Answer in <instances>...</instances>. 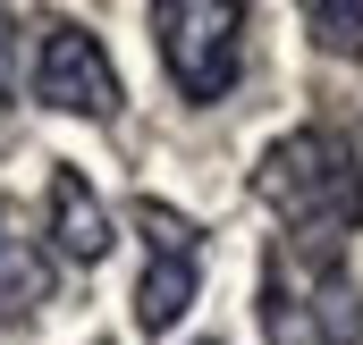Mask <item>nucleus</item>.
Returning <instances> with one entry per match:
<instances>
[{
	"mask_svg": "<svg viewBox=\"0 0 363 345\" xmlns=\"http://www.w3.org/2000/svg\"><path fill=\"white\" fill-rule=\"evenodd\" d=\"M254 194L271 202V219L287 228L279 245H296V253L330 261V245H347L363 228V169H355V144L338 127L279 135L262 152V169H254Z\"/></svg>",
	"mask_w": 363,
	"mask_h": 345,
	"instance_id": "f257e3e1",
	"label": "nucleus"
},
{
	"mask_svg": "<svg viewBox=\"0 0 363 345\" xmlns=\"http://www.w3.org/2000/svg\"><path fill=\"white\" fill-rule=\"evenodd\" d=\"M262 337L271 345H355L363 337L355 278L330 269L321 253L271 245V261H262Z\"/></svg>",
	"mask_w": 363,
	"mask_h": 345,
	"instance_id": "f03ea898",
	"label": "nucleus"
},
{
	"mask_svg": "<svg viewBox=\"0 0 363 345\" xmlns=\"http://www.w3.org/2000/svg\"><path fill=\"white\" fill-rule=\"evenodd\" d=\"M161 25V59L178 76L186 101H220L245 68V8H220V0H169L152 8Z\"/></svg>",
	"mask_w": 363,
	"mask_h": 345,
	"instance_id": "7ed1b4c3",
	"label": "nucleus"
},
{
	"mask_svg": "<svg viewBox=\"0 0 363 345\" xmlns=\"http://www.w3.org/2000/svg\"><path fill=\"white\" fill-rule=\"evenodd\" d=\"M34 93L51 110H68V118H110L118 110V68H110V51L93 42L77 17H51L43 51H34Z\"/></svg>",
	"mask_w": 363,
	"mask_h": 345,
	"instance_id": "20e7f679",
	"label": "nucleus"
},
{
	"mask_svg": "<svg viewBox=\"0 0 363 345\" xmlns=\"http://www.w3.org/2000/svg\"><path fill=\"white\" fill-rule=\"evenodd\" d=\"M135 228H144V245H152L144 286H135V320H144V329H178V312L194 303V278H203V236L186 228L169 202H144Z\"/></svg>",
	"mask_w": 363,
	"mask_h": 345,
	"instance_id": "39448f33",
	"label": "nucleus"
},
{
	"mask_svg": "<svg viewBox=\"0 0 363 345\" xmlns=\"http://www.w3.org/2000/svg\"><path fill=\"white\" fill-rule=\"evenodd\" d=\"M51 303V245L17 202H0V320H26Z\"/></svg>",
	"mask_w": 363,
	"mask_h": 345,
	"instance_id": "423d86ee",
	"label": "nucleus"
},
{
	"mask_svg": "<svg viewBox=\"0 0 363 345\" xmlns=\"http://www.w3.org/2000/svg\"><path fill=\"white\" fill-rule=\"evenodd\" d=\"M51 253H68V261L110 253V211L93 202V185L77 169H51Z\"/></svg>",
	"mask_w": 363,
	"mask_h": 345,
	"instance_id": "0eeeda50",
	"label": "nucleus"
},
{
	"mask_svg": "<svg viewBox=\"0 0 363 345\" xmlns=\"http://www.w3.org/2000/svg\"><path fill=\"white\" fill-rule=\"evenodd\" d=\"M304 25H313V42H321V51L363 59V8H355V0H321V8H304Z\"/></svg>",
	"mask_w": 363,
	"mask_h": 345,
	"instance_id": "6e6552de",
	"label": "nucleus"
},
{
	"mask_svg": "<svg viewBox=\"0 0 363 345\" xmlns=\"http://www.w3.org/2000/svg\"><path fill=\"white\" fill-rule=\"evenodd\" d=\"M9 76H17V17L0 8V110H9Z\"/></svg>",
	"mask_w": 363,
	"mask_h": 345,
	"instance_id": "1a4fd4ad",
	"label": "nucleus"
}]
</instances>
